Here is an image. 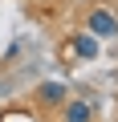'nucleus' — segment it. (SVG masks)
<instances>
[{
	"instance_id": "obj_1",
	"label": "nucleus",
	"mask_w": 118,
	"mask_h": 122,
	"mask_svg": "<svg viewBox=\"0 0 118 122\" xmlns=\"http://www.w3.org/2000/svg\"><path fill=\"white\" fill-rule=\"evenodd\" d=\"M86 33H94L98 41H114V37H118V16H114L110 8H90Z\"/></svg>"
},
{
	"instance_id": "obj_2",
	"label": "nucleus",
	"mask_w": 118,
	"mask_h": 122,
	"mask_svg": "<svg viewBox=\"0 0 118 122\" xmlns=\"http://www.w3.org/2000/svg\"><path fill=\"white\" fill-rule=\"evenodd\" d=\"M94 110H98V102H94V94H86V98H65V106H61V114H65V122H94Z\"/></svg>"
},
{
	"instance_id": "obj_3",
	"label": "nucleus",
	"mask_w": 118,
	"mask_h": 122,
	"mask_svg": "<svg viewBox=\"0 0 118 122\" xmlns=\"http://www.w3.org/2000/svg\"><path fill=\"white\" fill-rule=\"evenodd\" d=\"M65 94H69V86H61V81H41L37 86V102L41 106H65Z\"/></svg>"
},
{
	"instance_id": "obj_4",
	"label": "nucleus",
	"mask_w": 118,
	"mask_h": 122,
	"mask_svg": "<svg viewBox=\"0 0 118 122\" xmlns=\"http://www.w3.org/2000/svg\"><path fill=\"white\" fill-rule=\"evenodd\" d=\"M73 53H77L82 61H94V57H98V37H94V33H77V37H73Z\"/></svg>"
}]
</instances>
